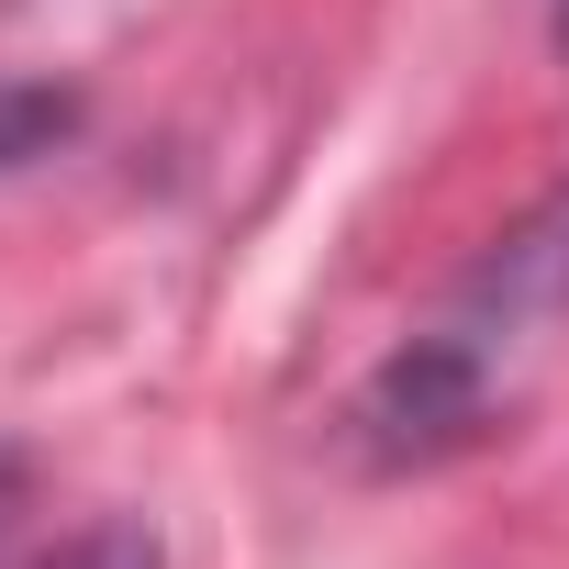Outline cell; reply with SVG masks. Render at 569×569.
<instances>
[{
  "mask_svg": "<svg viewBox=\"0 0 569 569\" xmlns=\"http://www.w3.org/2000/svg\"><path fill=\"white\" fill-rule=\"evenodd\" d=\"M558 46H569V0H558Z\"/></svg>",
  "mask_w": 569,
  "mask_h": 569,
  "instance_id": "3",
  "label": "cell"
},
{
  "mask_svg": "<svg viewBox=\"0 0 569 569\" xmlns=\"http://www.w3.org/2000/svg\"><path fill=\"white\" fill-rule=\"evenodd\" d=\"M79 134V90L57 79H0V168H34Z\"/></svg>",
  "mask_w": 569,
  "mask_h": 569,
  "instance_id": "2",
  "label": "cell"
},
{
  "mask_svg": "<svg viewBox=\"0 0 569 569\" xmlns=\"http://www.w3.org/2000/svg\"><path fill=\"white\" fill-rule=\"evenodd\" d=\"M558 325H569V179L536 190L469 257L447 313L369 369V391L347 413L358 447H369V469H436V458L480 447L491 425H513L525 369L558 347Z\"/></svg>",
  "mask_w": 569,
  "mask_h": 569,
  "instance_id": "1",
  "label": "cell"
}]
</instances>
